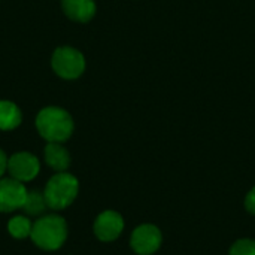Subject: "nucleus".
<instances>
[{
    "mask_svg": "<svg viewBox=\"0 0 255 255\" xmlns=\"http://www.w3.org/2000/svg\"><path fill=\"white\" fill-rule=\"evenodd\" d=\"M45 161L51 169L57 172H64L70 166V155L67 149L60 143L49 142L45 148Z\"/></svg>",
    "mask_w": 255,
    "mask_h": 255,
    "instance_id": "10",
    "label": "nucleus"
},
{
    "mask_svg": "<svg viewBox=\"0 0 255 255\" xmlns=\"http://www.w3.org/2000/svg\"><path fill=\"white\" fill-rule=\"evenodd\" d=\"M130 245L139 255L154 254L161 245V233L155 226L143 224L133 232Z\"/></svg>",
    "mask_w": 255,
    "mask_h": 255,
    "instance_id": "7",
    "label": "nucleus"
},
{
    "mask_svg": "<svg viewBox=\"0 0 255 255\" xmlns=\"http://www.w3.org/2000/svg\"><path fill=\"white\" fill-rule=\"evenodd\" d=\"M39 160L30 152H16L7 160V170L10 176L19 182L34 179L39 173Z\"/></svg>",
    "mask_w": 255,
    "mask_h": 255,
    "instance_id": "5",
    "label": "nucleus"
},
{
    "mask_svg": "<svg viewBox=\"0 0 255 255\" xmlns=\"http://www.w3.org/2000/svg\"><path fill=\"white\" fill-rule=\"evenodd\" d=\"M245 206L251 214H255V187L248 193V196L245 199Z\"/></svg>",
    "mask_w": 255,
    "mask_h": 255,
    "instance_id": "15",
    "label": "nucleus"
},
{
    "mask_svg": "<svg viewBox=\"0 0 255 255\" xmlns=\"http://www.w3.org/2000/svg\"><path fill=\"white\" fill-rule=\"evenodd\" d=\"M52 69L64 79H76L85 70V58L78 49L61 46L52 55Z\"/></svg>",
    "mask_w": 255,
    "mask_h": 255,
    "instance_id": "4",
    "label": "nucleus"
},
{
    "mask_svg": "<svg viewBox=\"0 0 255 255\" xmlns=\"http://www.w3.org/2000/svg\"><path fill=\"white\" fill-rule=\"evenodd\" d=\"M31 229H33V224L30 223V220H27L24 217H13L7 224V230H9L10 236H13L16 239H24V238L30 236Z\"/></svg>",
    "mask_w": 255,
    "mask_h": 255,
    "instance_id": "13",
    "label": "nucleus"
},
{
    "mask_svg": "<svg viewBox=\"0 0 255 255\" xmlns=\"http://www.w3.org/2000/svg\"><path fill=\"white\" fill-rule=\"evenodd\" d=\"M78 179L66 172H58L54 175L45 188V202L46 206L52 211H61L66 209L78 196Z\"/></svg>",
    "mask_w": 255,
    "mask_h": 255,
    "instance_id": "3",
    "label": "nucleus"
},
{
    "mask_svg": "<svg viewBox=\"0 0 255 255\" xmlns=\"http://www.w3.org/2000/svg\"><path fill=\"white\" fill-rule=\"evenodd\" d=\"M230 255H255V242L251 239H241L238 241L232 250Z\"/></svg>",
    "mask_w": 255,
    "mask_h": 255,
    "instance_id": "14",
    "label": "nucleus"
},
{
    "mask_svg": "<svg viewBox=\"0 0 255 255\" xmlns=\"http://www.w3.org/2000/svg\"><path fill=\"white\" fill-rule=\"evenodd\" d=\"M124 229L123 217L115 211H106L100 214L94 223V233L103 242L115 241Z\"/></svg>",
    "mask_w": 255,
    "mask_h": 255,
    "instance_id": "8",
    "label": "nucleus"
},
{
    "mask_svg": "<svg viewBox=\"0 0 255 255\" xmlns=\"http://www.w3.org/2000/svg\"><path fill=\"white\" fill-rule=\"evenodd\" d=\"M61 6L70 19L79 22L90 21L96 13L94 0H61Z\"/></svg>",
    "mask_w": 255,
    "mask_h": 255,
    "instance_id": "9",
    "label": "nucleus"
},
{
    "mask_svg": "<svg viewBox=\"0 0 255 255\" xmlns=\"http://www.w3.org/2000/svg\"><path fill=\"white\" fill-rule=\"evenodd\" d=\"M27 190L22 182L9 178L0 179V212H12L22 208Z\"/></svg>",
    "mask_w": 255,
    "mask_h": 255,
    "instance_id": "6",
    "label": "nucleus"
},
{
    "mask_svg": "<svg viewBox=\"0 0 255 255\" xmlns=\"http://www.w3.org/2000/svg\"><path fill=\"white\" fill-rule=\"evenodd\" d=\"M46 208V202H45V196L40 194L39 191H30L27 193L25 202L22 205V209L28 214V215H40Z\"/></svg>",
    "mask_w": 255,
    "mask_h": 255,
    "instance_id": "12",
    "label": "nucleus"
},
{
    "mask_svg": "<svg viewBox=\"0 0 255 255\" xmlns=\"http://www.w3.org/2000/svg\"><path fill=\"white\" fill-rule=\"evenodd\" d=\"M30 238L39 248L55 251L61 248L67 238V224L58 215H46L33 224Z\"/></svg>",
    "mask_w": 255,
    "mask_h": 255,
    "instance_id": "2",
    "label": "nucleus"
},
{
    "mask_svg": "<svg viewBox=\"0 0 255 255\" xmlns=\"http://www.w3.org/2000/svg\"><path fill=\"white\" fill-rule=\"evenodd\" d=\"M37 131L48 142L61 143L73 133V120L70 114L61 108L49 106L42 109L36 118Z\"/></svg>",
    "mask_w": 255,
    "mask_h": 255,
    "instance_id": "1",
    "label": "nucleus"
},
{
    "mask_svg": "<svg viewBox=\"0 0 255 255\" xmlns=\"http://www.w3.org/2000/svg\"><path fill=\"white\" fill-rule=\"evenodd\" d=\"M6 169H7V158H6V154L0 149V176L4 173Z\"/></svg>",
    "mask_w": 255,
    "mask_h": 255,
    "instance_id": "16",
    "label": "nucleus"
},
{
    "mask_svg": "<svg viewBox=\"0 0 255 255\" xmlns=\"http://www.w3.org/2000/svg\"><path fill=\"white\" fill-rule=\"evenodd\" d=\"M21 111L15 103L6 100L0 102V130H13L21 124Z\"/></svg>",
    "mask_w": 255,
    "mask_h": 255,
    "instance_id": "11",
    "label": "nucleus"
}]
</instances>
